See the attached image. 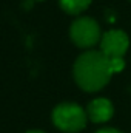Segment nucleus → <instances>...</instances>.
Returning <instances> with one entry per match:
<instances>
[{"label":"nucleus","mask_w":131,"mask_h":133,"mask_svg":"<svg viewBox=\"0 0 131 133\" xmlns=\"http://www.w3.org/2000/svg\"><path fill=\"white\" fill-rule=\"evenodd\" d=\"M26 133H43V132H40V130H31V132H26Z\"/></svg>","instance_id":"6e6552de"},{"label":"nucleus","mask_w":131,"mask_h":133,"mask_svg":"<svg viewBox=\"0 0 131 133\" xmlns=\"http://www.w3.org/2000/svg\"><path fill=\"white\" fill-rule=\"evenodd\" d=\"M86 111L72 102H63L53 110V124L65 133H76L85 129Z\"/></svg>","instance_id":"f03ea898"},{"label":"nucleus","mask_w":131,"mask_h":133,"mask_svg":"<svg viewBox=\"0 0 131 133\" xmlns=\"http://www.w3.org/2000/svg\"><path fill=\"white\" fill-rule=\"evenodd\" d=\"M113 113H114L113 104L105 98H99V99L91 101L88 104V108H86L88 119H91L96 124H102V122L110 121L113 118Z\"/></svg>","instance_id":"39448f33"},{"label":"nucleus","mask_w":131,"mask_h":133,"mask_svg":"<svg viewBox=\"0 0 131 133\" xmlns=\"http://www.w3.org/2000/svg\"><path fill=\"white\" fill-rule=\"evenodd\" d=\"M96 133H122V132H119V130H116V129H111V127H105V129L97 130Z\"/></svg>","instance_id":"0eeeda50"},{"label":"nucleus","mask_w":131,"mask_h":133,"mask_svg":"<svg viewBox=\"0 0 131 133\" xmlns=\"http://www.w3.org/2000/svg\"><path fill=\"white\" fill-rule=\"evenodd\" d=\"M130 39L122 30H110L102 34L100 39V51L110 59H123L128 51Z\"/></svg>","instance_id":"20e7f679"},{"label":"nucleus","mask_w":131,"mask_h":133,"mask_svg":"<svg viewBox=\"0 0 131 133\" xmlns=\"http://www.w3.org/2000/svg\"><path fill=\"white\" fill-rule=\"evenodd\" d=\"M93 0H59L60 8L68 14H80L85 11Z\"/></svg>","instance_id":"423d86ee"},{"label":"nucleus","mask_w":131,"mask_h":133,"mask_svg":"<svg viewBox=\"0 0 131 133\" xmlns=\"http://www.w3.org/2000/svg\"><path fill=\"white\" fill-rule=\"evenodd\" d=\"M69 36L79 48H91L102 39L100 26L91 17H80L74 20L69 28Z\"/></svg>","instance_id":"7ed1b4c3"},{"label":"nucleus","mask_w":131,"mask_h":133,"mask_svg":"<svg viewBox=\"0 0 131 133\" xmlns=\"http://www.w3.org/2000/svg\"><path fill=\"white\" fill-rule=\"evenodd\" d=\"M74 79L77 85L85 91L102 90L114 74L111 59L106 57L102 51L88 50L82 53L74 62Z\"/></svg>","instance_id":"f257e3e1"}]
</instances>
